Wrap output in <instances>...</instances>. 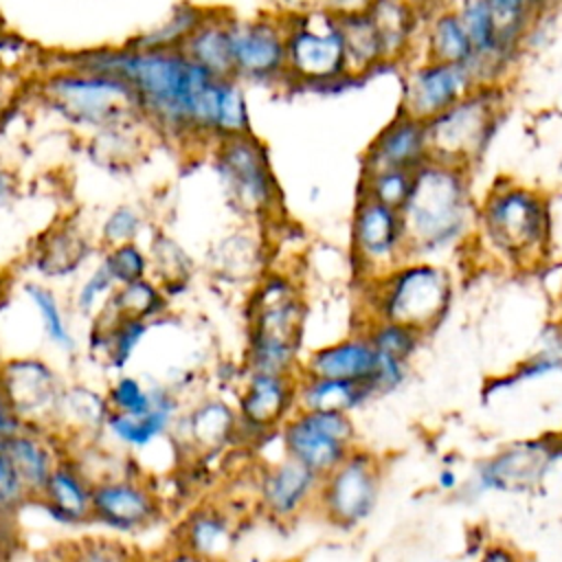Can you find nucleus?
I'll return each mask as SVG.
<instances>
[{
	"label": "nucleus",
	"instance_id": "b1692460",
	"mask_svg": "<svg viewBox=\"0 0 562 562\" xmlns=\"http://www.w3.org/2000/svg\"><path fill=\"white\" fill-rule=\"evenodd\" d=\"M375 362L378 353L369 336L360 327L338 340L318 345L312 351H307L301 360L299 373L351 380L371 386Z\"/></svg>",
	"mask_w": 562,
	"mask_h": 562
},
{
	"label": "nucleus",
	"instance_id": "2f4dec72",
	"mask_svg": "<svg viewBox=\"0 0 562 562\" xmlns=\"http://www.w3.org/2000/svg\"><path fill=\"white\" fill-rule=\"evenodd\" d=\"M367 13L378 29L386 61H395L411 50L417 33V13L411 0H371Z\"/></svg>",
	"mask_w": 562,
	"mask_h": 562
},
{
	"label": "nucleus",
	"instance_id": "ea45409f",
	"mask_svg": "<svg viewBox=\"0 0 562 562\" xmlns=\"http://www.w3.org/2000/svg\"><path fill=\"white\" fill-rule=\"evenodd\" d=\"M549 0H487L505 40L518 48L520 40L527 35L536 15Z\"/></svg>",
	"mask_w": 562,
	"mask_h": 562
},
{
	"label": "nucleus",
	"instance_id": "c756f323",
	"mask_svg": "<svg viewBox=\"0 0 562 562\" xmlns=\"http://www.w3.org/2000/svg\"><path fill=\"white\" fill-rule=\"evenodd\" d=\"M228 20L231 15L206 11L180 46L195 64H200L213 77H233Z\"/></svg>",
	"mask_w": 562,
	"mask_h": 562
},
{
	"label": "nucleus",
	"instance_id": "a19ab883",
	"mask_svg": "<svg viewBox=\"0 0 562 562\" xmlns=\"http://www.w3.org/2000/svg\"><path fill=\"white\" fill-rule=\"evenodd\" d=\"M61 562H143V558L112 536H88L68 547Z\"/></svg>",
	"mask_w": 562,
	"mask_h": 562
},
{
	"label": "nucleus",
	"instance_id": "1a4fd4ad",
	"mask_svg": "<svg viewBox=\"0 0 562 562\" xmlns=\"http://www.w3.org/2000/svg\"><path fill=\"white\" fill-rule=\"evenodd\" d=\"M44 94L64 116L86 125L114 123L125 112L140 108L136 92L121 77L81 66L50 75Z\"/></svg>",
	"mask_w": 562,
	"mask_h": 562
},
{
	"label": "nucleus",
	"instance_id": "cd10ccee",
	"mask_svg": "<svg viewBox=\"0 0 562 562\" xmlns=\"http://www.w3.org/2000/svg\"><path fill=\"white\" fill-rule=\"evenodd\" d=\"M371 386L351 380L296 373V406L353 413L373 400Z\"/></svg>",
	"mask_w": 562,
	"mask_h": 562
},
{
	"label": "nucleus",
	"instance_id": "5701e85b",
	"mask_svg": "<svg viewBox=\"0 0 562 562\" xmlns=\"http://www.w3.org/2000/svg\"><path fill=\"white\" fill-rule=\"evenodd\" d=\"M92 490L94 483L83 474L77 461L64 454L31 503H37L53 522L79 527L92 518Z\"/></svg>",
	"mask_w": 562,
	"mask_h": 562
},
{
	"label": "nucleus",
	"instance_id": "473e14b6",
	"mask_svg": "<svg viewBox=\"0 0 562 562\" xmlns=\"http://www.w3.org/2000/svg\"><path fill=\"white\" fill-rule=\"evenodd\" d=\"M338 20H340V31H342V42H345L349 77L369 72L373 68L386 64L378 29H375L373 20L369 18L367 9L338 13Z\"/></svg>",
	"mask_w": 562,
	"mask_h": 562
},
{
	"label": "nucleus",
	"instance_id": "bb28decb",
	"mask_svg": "<svg viewBox=\"0 0 562 562\" xmlns=\"http://www.w3.org/2000/svg\"><path fill=\"white\" fill-rule=\"evenodd\" d=\"M108 415L110 406L105 391L72 382L64 386L53 432H57L64 446L94 441L103 437Z\"/></svg>",
	"mask_w": 562,
	"mask_h": 562
},
{
	"label": "nucleus",
	"instance_id": "de8ad7c7",
	"mask_svg": "<svg viewBox=\"0 0 562 562\" xmlns=\"http://www.w3.org/2000/svg\"><path fill=\"white\" fill-rule=\"evenodd\" d=\"M24 424L20 422L18 413L13 411V406L9 404V400L4 397V393L0 391V439H9L11 435H15Z\"/></svg>",
	"mask_w": 562,
	"mask_h": 562
},
{
	"label": "nucleus",
	"instance_id": "7ed1b4c3",
	"mask_svg": "<svg viewBox=\"0 0 562 562\" xmlns=\"http://www.w3.org/2000/svg\"><path fill=\"white\" fill-rule=\"evenodd\" d=\"M307 305L303 285L290 272L259 274L246 303L244 369L299 373Z\"/></svg>",
	"mask_w": 562,
	"mask_h": 562
},
{
	"label": "nucleus",
	"instance_id": "20e7f679",
	"mask_svg": "<svg viewBox=\"0 0 562 562\" xmlns=\"http://www.w3.org/2000/svg\"><path fill=\"white\" fill-rule=\"evenodd\" d=\"M362 321H393L428 336L448 316L454 279L441 261L408 257L382 279L362 285Z\"/></svg>",
	"mask_w": 562,
	"mask_h": 562
},
{
	"label": "nucleus",
	"instance_id": "6e6552de",
	"mask_svg": "<svg viewBox=\"0 0 562 562\" xmlns=\"http://www.w3.org/2000/svg\"><path fill=\"white\" fill-rule=\"evenodd\" d=\"M382 481L384 465L380 457L358 446L321 476L314 512L340 531L358 529L375 512Z\"/></svg>",
	"mask_w": 562,
	"mask_h": 562
},
{
	"label": "nucleus",
	"instance_id": "c03bdc74",
	"mask_svg": "<svg viewBox=\"0 0 562 562\" xmlns=\"http://www.w3.org/2000/svg\"><path fill=\"white\" fill-rule=\"evenodd\" d=\"M143 228V217L136 209L132 206H116L101 226V241L105 248L119 246V244H130L136 241L138 233Z\"/></svg>",
	"mask_w": 562,
	"mask_h": 562
},
{
	"label": "nucleus",
	"instance_id": "423d86ee",
	"mask_svg": "<svg viewBox=\"0 0 562 562\" xmlns=\"http://www.w3.org/2000/svg\"><path fill=\"white\" fill-rule=\"evenodd\" d=\"M288 81L325 86L349 77L338 13L312 9L283 18Z\"/></svg>",
	"mask_w": 562,
	"mask_h": 562
},
{
	"label": "nucleus",
	"instance_id": "09e8293b",
	"mask_svg": "<svg viewBox=\"0 0 562 562\" xmlns=\"http://www.w3.org/2000/svg\"><path fill=\"white\" fill-rule=\"evenodd\" d=\"M461 483H463V479H461L459 472L452 470V468H443V470L437 474V487H439L441 492L457 494L459 487H461Z\"/></svg>",
	"mask_w": 562,
	"mask_h": 562
},
{
	"label": "nucleus",
	"instance_id": "dca6fc26",
	"mask_svg": "<svg viewBox=\"0 0 562 562\" xmlns=\"http://www.w3.org/2000/svg\"><path fill=\"white\" fill-rule=\"evenodd\" d=\"M233 77L237 81L274 83L285 72L283 18H233L228 20Z\"/></svg>",
	"mask_w": 562,
	"mask_h": 562
},
{
	"label": "nucleus",
	"instance_id": "f257e3e1",
	"mask_svg": "<svg viewBox=\"0 0 562 562\" xmlns=\"http://www.w3.org/2000/svg\"><path fill=\"white\" fill-rule=\"evenodd\" d=\"M472 244L496 266L531 272L553 246L551 198L514 178H498L476 202Z\"/></svg>",
	"mask_w": 562,
	"mask_h": 562
},
{
	"label": "nucleus",
	"instance_id": "a878e982",
	"mask_svg": "<svg viewBox=\"0 0 562 562\" xmlns=\"http://www.w3.org/2000/svg\"><path fill=\"white\" fill-rule=\"evenodd\" d=\"M237 540L235 518L215 503L193 507L178 529V549L200 562L224 560Z\"/></svg>",
	"mask_w": 562,
	"mask_h": 562
},
{
	"label": "nucleus",
	"instance_id": "f704fd0d",
	"mask_svg": "<svg viewBox=\"0 0 562 562\" xmlns=\"http://www.w3.org/2000/svg\"><path fill=\"white\" fill-rule=\"evenodd\" d=\"M167 292L151 279H138L116 285L105 305L121 318L156 323L167 312Z\"/></svg>",
	"mask_w": 562,
	"mask_h": 562
},
{
	"label": "nucleus",
	"instance_id": "c9c22d12",
	"mask_svg": "<svg viewBox=\"0 0 562 562\" xmlns=\"http://www.w3.org/2000/svg\"><path fill=\"white\" fill-rule=\"evenodd\" d=\"M147 255H149V270H154L151 279L167 292V296L171 288H180L187 283L191 274V259L180 248L178 241H173L167 235H156Z\"/></svg>",
	"mask_w": 562,
	"mask_h": 562
},
{
	"label": "nucleus",
	"instance_id": "79ce46f5",
	"mask_svg": "<svg viewBox=\"0 0 562 562\" xmlns=\"http://www.w3.org/2000/svg\"><path fill=\"white\" fill-rule=\"evenodd\" d=\"M101 261L110 270L116 285L149 277V255L136 241L105 248Z\"/></svg>",
	"mask_w": 562,
	"mask_h": 562
},
{
	"label": "nucleus",
	"instance_id": "4c0bfd02",
	"mask_svg": "<svg viewBox=\"0 0 562 562\" xmlns=\"http://www.w3.org/2000/svg\"><path fill=\"white\" fill-rule=\"evenodd\" d=\"M413 173L415 171H406V169L360 171L358 195H367L371 200H378V202L400 211L411 193Z\"/></svg>",
	"mask_w": 562,
	"mask_h": 562
},
{
	"label": "nucleus",
	"instance_id": "58836bf2",
	"mask_svg": "<svg viewBox=\"0 0 562 562\" xmlns=\"http://www.w3.org/2000/svg\"><path fill=\"white\" fill-rule=\"evenodd\" d=\"M110 413L143 415L154 404V384H145L138 375L119 371L105 389Z\"/></svg>",
	"mask_w": 562,
	"mask_h": 562
},
{
	"label": "nucleus",
	"instance_id": "39448f33",
	"mask_svg": "<svg viewBox=\"0 0 562 562\" xmlns=\"http://www.w3.org/2000/svg\"><path fill=\"white\" fill-rule=\"evenodd\" d=\"M503 105L505 92L501 83H485L424 121L430 158L470 171L492 143Z\"/></svg>",
	"mask_w": 562,
	"mask_h": 562
},
{
	"label": "nucleus",
	"instance_id": "3c124183",
	"mask_svg": "<svg viewBox=\"0 0 562 562\" xmlns=\"http://www.w3.org/2000/svg\"><path fill=\"white\" fill-rule=\"evenodd\" d=\"M0 362H2V356H0Z\"/></svg>",
	"mask_w": 562,
	"mask_h": 562
},
{
	"label": "nucleus",
	"instance_id": "a18cd8bd",
	"mask_svg": "<svg viewBox=\"0 0 562 562\" xmlns=\"http://www.w3.org/2000/svg\"><path fill=\"white\" fill-rule=\"evenodd\" d=\"M26 503H31V498L11 465L4 439H0V514L15 516Z\"/></svg>",
	"mask_w": 562,
	"mask_h": 562
},
{
	"label": "nucleus",
	"instance_id": "37998d69",
	"mask_svg": "<svg viewBox=\"0 0 562 562\" xmlns=\"http://www.w3.org/2000/svg\"><path fill=\"white\" fill-rule=\"evenodd\" d=\"M114 288H116V283H114L110 270L99 259V263L90 270L86 281L75 292V299H72L75 310L81 316H94L99 312V307L110 299Z\"/></svg>",
	"mask_w": 562,
	"mask_h": 562
},
{
	"label": "nucleus",
	"instance_id": "412c9836",
	"mask_svg": "<svg viewBox=\"0 0 562 562\" xmlns=\"http://www.w3.org/2000/svg\"><path fill=\"white\" fill-rule=\"evenodd\" d=\"M430 160L426 123L397 110V114L373 136L362 154L360 171L406 169L415 171Z\"/></svg>",
	"mask_w": 562,
	"mask_h": 562
},
{
	"label": "nucleus",
	"instance_id": "72a5a7b5",
	"mask_svg": "<svg viewBox=\"0 0 562 562\" xmlns=\"http://www.w3.org/2000/svg\"><path fill=\"white\" fill-rule=\"evenodd\" d=\"M24 296L33 312L37 314L40 329L48 345L61 353H75L79 342L77 336L68 323L66 310L57 296V292L42 283V281H26L24 283Z\"/></svg>",
	"mask_w": 562,
	"mask_h": 562
},
{
	"label": "nucleus",
	"instance_id": "393cba45",
	"mask_svg": "<svg viewBox=\"0 0 562 562\" xmlns=\"http://www.w3.org/2000/svg\"><path fill=\"white\" fill-rule=\"evenodd\" d=\"M4 448L31 501L42 492L50 472L66 454L57 432L31 426H22L15 435L4 439Z\"/></svg>",
	"mask_w": 562,
	"mask_h": 562
},
{
	"label": "nucleus",
	"instance_id": "9b49d317",
	"mask_svg": "<svg viewBox=\"0 0 562 562\" xmlns=\"http://www.w3.org/2000/svg\"><path fill=\"white\" fill-rule=\"evenodd\" d=\"M281 454L323 476L358 448L353 417L340 411L294 408L277 432Z\"/></svg>",
	"mask_w": 562,
	"mask_h": 562
},
{
	"label": "nucleus",
	"instance_id": "7c9ffc66",
	"mask_svg": "<svg viewBox=\"0 0 562 562\" xmlns=\"http://www.w3.org/2000/svg\"><path fill=\"white\" fill-rule=\"evenodd\" d=\"M424 46H426L424 57L428 59L463 64L474 70V48L454 4L441 7L428 18V24L424 31Z\"/></svg>",
	"mask_w": 562,
	"mask_h": 562
},
{
	"label": "nucleus",
	"instance_id": "f03ea898",
	"mask_svg": "<svg viewBox=\"0 0 562 562\" xmlns=\"http://www.w3.org/2000/svg\"><path fill=\"white\" fill-rule=\"evenodd\" d=\"M408 257L441 261L472 241L476 200L470 171L426 160L413 173L411 193L400 209Z\"/></svg>",
	"mask_w": 562,
	"mask_h": 562
},
{
	"label": "nucleus",
	"instance_id": "6ab92c4d",
	"mask_svg": "<svg viewBox=\"0 0 562 562\" xmlns=\"http://www.w3.org/2000/svg\"><path fill=\"white\" fill-rule=\"evenodd\" d=\"M171 439L195 457H213L239 443V417L235 404L217 395L198 400L189 411L180 413Z\"/></svg>",
	"mask_w": 562,
	"mask_h": 562
},
{
	"label": "nucleus",
	"instance_id": "e433bc0d",
	"mask_svg": "<svg viewBox=\"0 0 562 562\" xmlns=\"http://www.w3.org/2000/svg\"><path fill=\"white\" fill-rule=\"evenodd\" d=\"M360 327L364 329V334L369 336V340L378 353L391 356L397 360H406V362H413L415 353L419 351V347L426 338L419 331H415L406 325L393 323V321L373 318V321H362Z\"/></svg>",
	"mask_w": 562,
	"mask_h": 562
},
{
	"label": "nucleus",
	"instance_id": "f8f14e48",
	"mask_svg": "<svg viewBox=\"0 0 562 562\" xmlns=\"http://www.w3.org/2000/svg\"><path fill=\"white\" fill-rule=\"evenodd\" d=\"M558 459H562L558 439L514 441L479 461L457 494L476 501L490 492H529L544 481Z\"/></svg>",
	"mask_w": 562,
	"mask_h": 562
},
{
	"label": "nucleus",
	"instance_id": "8fccbe9b",
	"mask_svg": "<svg viewBox=\"0 0 562 562\" xmlns=\"http://www.w3.org/2000/svg\"><path fill=\"white\" fill-rule=\"evenodd\" d=\"M555 325H558V329L562 331V296H560V310H558V323H555Z\"/></svg>",
	"mask_w": 562,
	"mask_h": 562
},
{
	"label": "nucleus",
	"instance_id": "9d476101",
	"mask_svg": "<svg viewBox=\"0 0 562 562\" xmlns=\"http://www.w3.org/2000/svg\"><path fill=\"white\" fill-rule=\"evenodd\" d=\"M408 259L402 215L367 195H358L349 222V266L360 288Z\"/></svg>",
	"mask_w": 562,
	"mask_h": 562
},
{
	"label": "nucleus",
	"instance_id": "2eb2a0df",
	"mask_svg": "<svg viewBox=\"0 0 562 562\" xmlns=\"http://www.w3.org/2000/svg\"><path fill=\"white\" fill-rule=\"evenodd\" d=\"M162 501L140 472L103 479L92 490V518L108 531L130 536L158 525Z\"/></svg>",
	"mask_w": 562,
	"mask_h": 562
},
{
	"label": "nucleus",
	"instance_id": "ddd939ff",
	"mask_svg": "<svg viewBox=\"0 0 562 562\" xmlns=\"http://www.w3.org/2000/svg\"><path fill=\"white\" fill-rule=\"evenodd\" d=\"M296 408V373L244 369L237 386L235 411L239 443L259 446L274 439L281 424Z\"/></svg>",
	"mask_w": 562,
	"mask_h": 562
},
{
	"label": "nucleus",
	"instance_id": "a211bd4d",
	"mask_svg": "<svg viewBox=\"0 0 562 562\" xmlns=\"http://www.w3.org/2000/svg\"><path fill=\"white\" fill-rule=\"evenodd\" d=\"M318 485V474L281 454L259 470L255 492L257 503L268 518L294 520L305 512H314Z\"/></svg>",
	"mask_w": 562,
	"mask_h": 562
},
{
	"label": "nucleus",
	"instance_id": "c85d7f7f",
	"mask_svg": "<svg viewBox=\"0 0 562 562\" xmlns=\"http://www.w3.org/2000/svg\"><path fill=\"white\" fill-rule=\"evenodd\" d=\"M90 257V241L72 226L53 228L33 252V268L44 279H66L75 274Z\"/></svg>",
	"mask_w": 562,
	"mask_h": 562
},
{
	"label": "nucleus",
	"instance_id": "49530a36",
	"mask_svg": "<svg viewBox=\"0 0 562 562\" xmlns=\"http://www.w3.org/2000/svg\"><path fill=\"white\" fill-rule=\"evenodd\" d=\"M476 562H529V560L514 544L505 540H492L481 549Z\"/></svg>",
	"mask_w": 562,
	"mask_h": 562
},
{
	"label": "nucleus",
	"instance_id": "4be33fe9",
	"mask_svg": "<svg viewBox=\"0 0 562 562\" xmlns=\"http://www.w3.org/2000/svg\"><path fill=\"white\" fill-rule=\"evenodd\" d=\"M454 9L461 15L474 48V72L479 83H501V72L507 68L516 48L505 40L487 0H457Z\"/></svg>",
	"mask_w": 562,
	"mask_h": 562
},
{
	"label": "nucleus",
	"instance_id": "0eeeda50",
	"mask_svg": "<svg viewBox=\"0 0 562 562\" xmlns=\"http://www.w3.org/2000/svg\"><path fill=\"white\" fill-rule=\"evenodd\" d=\"M215 165L235 209L250 220L270 222L281 211V189L268 149L252 134H235L215 143Z\"/></svg>",
	"mask_w": 562,
	"mask_h": 562
},
{
	"label": "nucleus",
	"instance_id": "4468645a",
	"mask_svg": "<svg viewBox=\"0 0 562 562\" xmlns=\"http://www.w3.org/2000/svg\"><path fill=\"white\" fill-rule=\"evenodd\" d=\"M64 386L59 371L40 356H13L0 362V391L24 426L53 430Z\"/></svg>",
	"mask_w": 562,
	"mask_h": 562
},
{
	"label": "nucleus",
	"instance_id": "f3484780",
	"mask_svg": "<svg viewBox=\"0 0 562 562\" xmlns=\"http://www.w3.org/2000/svg\"><path fill=\"white\" fill-rule=\"evenodd\" d=\"M476 86L481 83L470 66L422 57L404 75L400 110L419 121H428Z\"/></svg>",
	"mask_w": 562,
	"mask_h": 562
},
{
	"label": "nucleus",
	"instance_id": "aec40b11",
	"mask_svg": "<svg viewBox=\"0 0 562 562\" xmlns=\"http://www.w3.org/2000/svg\"><path fill=\"white\" fill-rule=\"evenodd\" d=\"M180 417V400L173 389L154 382V404L143 415L110 413L103 437H108L123 452H143L162 439H171L173 426Z\"/></svg>",
	"mask_w": 562,
	"mask_h": 562
}]
</instances>
